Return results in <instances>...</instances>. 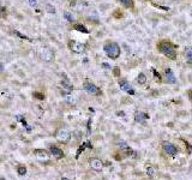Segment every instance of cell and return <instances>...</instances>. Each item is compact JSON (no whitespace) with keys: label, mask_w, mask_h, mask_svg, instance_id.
Listing matches in <instances>:
<instances>
[{"label":"cell","mask_w":192,"mask_h":180,"mask_svg":"<svg viewBox=\"0 0 192 180\" xmlns=\"http://www.w3.org/2000/svg\"><path fill=\"white\" fill-rule=\"evenodd\" d=\"M34 154H35L36 158L38 160V161H41V162H47L49 160V154L43 149H36L34 151Z\"/></svg>","instance_id":"obj_8"},{"label":"cell","mask_w":192,"mask_h":180,"mask_svg":"<svg viewBox=\"0 0 192 180\" xmlns=\"http://www.w3.org/2000/svg\"><path fill=\"white\" fill-rule=\"evenodd\" d=\"M15 34H16L17 36H19V37H21V38H25V40H30V38H28L27 36H24V35H22L21 33H18V31H15Z\"/></svg>","instance_id":"obj_25"},{"label":"cell","mask_w":192,"mask_h":180,"mask_svg":"<svg viewBox=\"0 0 192 180\" xmlns=\"http://www.w3.org/2000/svg\"><path fill=\"white\" fill-rule=\"evenodd\" d=\"M119 87H120L121 90H124V91H126L130 95H135L136 94L133 88L131 87V84L126 81V79H120V81H119Z\"/></svg>","instance_id":"obj_7"},{"label":"cell","mask_w":192,"mask_h":180,"mask_svg":"<svg viewBox=\"0 0 192 180\" xmlns=\"http://www.w3.org/2000/svg\"><path fill=\"white\" fill-rule=\"evenodd\" d=\"M73 28H75L76 30H78V31H80V33H84V34H88V33H89V30H88L84 25H82V24H75Z\"/></svg>","instance_id":"obj_16"},{"label":"cell","mask_w":192,"mask_h":180,"mask_svg":"<svg viewBox=\"0 0 192 180\" xmlns=\"http://www.w3.org/2000/svg\"><path fill=\"white\" fill-rule=\"evenodd\" d=\"M63 180H67V179H66V178H63Z\"/></svg>","instance_id":"obj_29"},{"label":"cell","mask_w":192,"mask_h":180,"mask_svg":"<svg viewBox=\"0 0 192 180\" xmlns=\"http://www.w3.org/2000/svg\"><path fill=\"white\" fill-rule=\"evenodd\" d=\"M28 4H29L30 6H36L37 1H36V0H28Z\"/></svg>","instance_id":"obj_24"},{"label":"cell","mask_w":192,"mask_h":180,"mask_svg":"<svg viewBox=\"0 0 192 180\" xmlns=\"http://www.w3.org/2000/svg\"><path fill=\"white\" fill-rule=\"evenodd\" d=\"M1 12H3V8H1V7H0V15H1Z\"/></svg>","instance_id":"obj_27"},{"label":"cell","mask_w":192,"mask_h":180,"mask_svg":"<svg viewBox=\"0 0 192 180\" xmlns=\"http://www.w3.org/2000/svg\"><path fill=\"white\" fill-rule=\"evenodd\" d=\"M147 119H148V114L144 113V112H139V111H137V112L135 113V120H136L137 123H142V124H144Z\"/></svg>","instance_id":"obj_13"},{"label":"cell","mask_w":192,"mask_h":180,"mask_svg":"<svg viewBox=\"0 0 192 180\" xmlns=\"http://www.w3.org/2000/svg\"><path fill=\"white\" fill-rule=\"evenodd\" d=\"M55 137H57V139L59 142L66 143V142L70 141V138H71V133H70L66 128H59L55 132Z\"/></svg>","instance_id":"obj_4"},{"label":"cell","mask_w":192,"mask_h":180,"mask_svg":"<svg viewBox=\"0 0 192 180\" xmlns=\"http://www.w3.org/2000/svg\"><path fill=\"white\" fill-rule=\"evenodd\" d=\"M61 85H63V88H64V89L68 90V91H71V90H72V85L70 84L67 81H63V82H61Z\"/></svg>","instance_id":"obj_18"},{"label":"cell","mask_w":192,"mask_h":180,"mask_svg":"<svg viewBox=\"0 0 192 180\" xmlns=\"http://www.w3.org/2000/svg\"><path fill=\"white\" fill-rule=\"evenodd\" d=\"M162 149H163V151L167 154V155H170V156H174L178 154V148L173 144V143H170V142H162Z\"/></svg>","instance_id":"obj_6"},{"label":"cell","mask_w":192,"mask_h":180,"mask_svg":"<svg viewBox=\"0 0 192 180\" xmlns=\"http://www.w3.org/2000/svg\"><path fill=\"white\" fill-rule=\"evenodd\" d=\"M0 70H3V65L1 64H0Z\"/></svg>","instance_id":"obj_28"},{"label":"cell","mask_w":192,"mask_h":180,"mask_svg":"<svg viewBox=\"0 0 192 180\" xmlns=\"http://www.w3.org/2000/svg\"><path fill=\"white\" fill-rule=\"evenodd\" d=\"M64 17L67 19V21H70V22L73 21V16H72L71 13H68V12H65V13H64Z\"/></svg>","instance_id":"obj_22"},{"label":"cell","mask_w":192,"mask_h":180,"mask_svg":"<svg viewBox=\"0 0 192 180\" xmlns=\"http://www.w3.org/2000/svg\"><path fill=\"white\" fill-rule=\"evenodd\" d=\"M118 1L126 8H132L133 7V0H118Z\"/></svg>","instance_id":"obj_14"},{"label":"cell","mask_w":192,"mask_h":180,"mask_svg":"<svg viewBox=\"0 0 192 180\" xmlns=\"http://www.w3.org/2000/svg\"><path fill=\"white\" fill-rule=\"evenodd\" d=\"M147 174H148L149 177H154V174H155V169H154L153 167H147Z\"/></svg>","instance_id":"obj_19"},{"label":"cell","mask_w":192,"mask_h":180,"mask_svg":"<svg viewBox=\"0 0 192 180\" xmlns=\"http://www.w3.org/2000/svg\"><path fill=\"white\" fill-rule=\"evenodd\" d=\"M89 163H90V167L93 169H95V171H101V169L103 168V162L98 158H91Z\"/></svg>","instance_id":"obj_11"},{"label":"cell","mask_w":192,"mask_h":180,"mask_svg":"<svg viewBox=\"0 0 192 180\" xmlns=\"http://www.w3.org/2000/svg\"><path fill=\"white\" fill-rule=\"evenodd\" d=\"M83 88H84L85 91L89 93V94H93V95H98V94H100L98 88H97L95 84L90 83V82H85L84 85H83Z\"/></svg>","instance_id":"obj_9"},{"label":"cell","mask_w":192,"mask_h":180,"mask_svg":"<svg viewBox=\"0 0 192 180\" xmlns=\"http://www.w3.org/2000/svg\"><path fill=\"white\" fill-rule=\"evenodd\" d=\"M40 58H41V60H43V61L46 63H50L54 60V53L52 49H49L47 47H45L41 52H40Z\"/></svg>","instance_id":"obj_5"},{"label":"cell","mask_w":192,"mask_h":180,"mask_svg":"<svg viewBox=\"0 0 192 180\" xmlns=\"http://www.w3.org/2000/svg\"><path fill=\"white\" fill-rule=\"evenodd\" d=\"M165 81L166 83H169V84H174L177 83V78H175V75L172 72V70L167 68L166 72H165Z\"/></svg>","instance_id":"obj_10"},{"label":"cell","mask_w":192,"mask_h":180,"mask_svg":"<svg viewBox=\"0 0 192 180\" xmlns=\"http://www.w3.org/2000/svg\"><path fill=\"white\" fill-rule=\"evenodd\" d=\"M18 174H19V175H24V174H27V168H25L24 166L18 167Z\"/></svg>","instance_id":"obj_20"},{"label":"cell","mask_w":192,"mask_h":180,"mask_svg":"<svg viewBox=\"0 0 192 180\" xmlns=\"http://www.w3.org/2000/svg\"><path fill=\"white\" fill-rule=\"evenodd\" d=\"M145 82H147L145 75H144V73H139L138 77H137V83H138V84H145Z\"/></svg>","instance_id":"obj_17"},{"label":"cell","mask_w":192,"mask_h":180,"mask_svg":"<svg viewBox=\"0 0 192 180\" xmlns=\"http://www.w3.org/2000/svg\"><path fill=\"white\" fill-rule=\"evenodd\" d=\"M157 49L160 53H162L170 60H175L177 59V51L175 47L168 41H161L157 45Z\"/></svg>","instance_id":"obj_1"},{"label":"cell","mask_w":192,"mask_h":180,"mask_svg":"<svg viewBox=\"0 0 192 180\" xmlns=\"http://www.w3.org/2000/svg\"><path fill=\"white\" fill-rule=\"evenodd\" d=\"M103 51H105V53H106L110 59H118V58L120 57V52H121L119 45L115 43V42H112V41L105 43Z\"/></svg>","instance_id":"obj_2"},{"label":"cell","mask_w":192,"mask_h":180,"mask_svg":"<svg viewBox=\"0 0 192 180\" xmlns=\"http://www.w3.org/2000/svg\"><path fill=\"white\" fill-rule=\"evenodd\" d=\"M68 48L71 49L73 53H77V54H80L85 51V46L82 43V42H78V41H75V40H71L68 41Z\"/></svg>","instance_id":"obj_3"},{"label":"cell","mask_w":192,"mask_h":180,"mask_svg":"<svg viewBox=\"0 0 192 180\" xmlns=\"http://www.w3.org/2000/svg\"><path fill=\"white\" fill-rule=\"evenodd\" d=\"M189 97H190L191 102H192V89H191V90H189Z\"/></svg>","instance_id":"obj_26"},{"label":"cell","mask_w":192,"mask_h":180,"mask_svg":"<svg viewBox=\"0 0 192 180\" xmlns=\"http://www.w3.org/2000/svg\"><path fill=\"white\" fill-rule=\"evenodd\" d=\"M34 97L37 98V100H45V95L42 93H34Z\"/></svg>","instance_id":"obj_21"},{"label":"cell","mask_w":192,"mask_h":180,"mask_svg":"<svg viewBox=\"0 0 192 180\" xmlns=\"http://www.w3.org/2000/svg\"><path fill=\"white\" fill-rule=\"evenodd\" d=\"M184 55H185V59L187 60V63L192 64V48H186L184 52Z\"/></svg>","instance_id":"obj_15"},{"label":"cell","mask_w":192,"mask_h":180,"mask_svg":"<svg viewBox=\"0 0 192 180\" xmlns=\"http://www.w3.org/2000/svg\"><path fill=\"white\" fill-rule=\"evenodd\" d=\"M46 8H47V12H50V13H54L55 12V8L52 5H47Z\"/></svg>","instance_id":"obj_23"},{"label":"cell","mask_w":192,"mask_h":180,"mask_svg":"<svg viewBox=\"0 0 192 180\" xmlns=\"http://www.w3.org/2000/svg\"><path fill=\"white\" fill-rule=\"evenodd\" d=\"M49 153L52 154L55 158H63L64 157V151L61 149H59L57 147H50L49 148Z\"/></svg>","instance_id":"obj_12"}]
</instances>
